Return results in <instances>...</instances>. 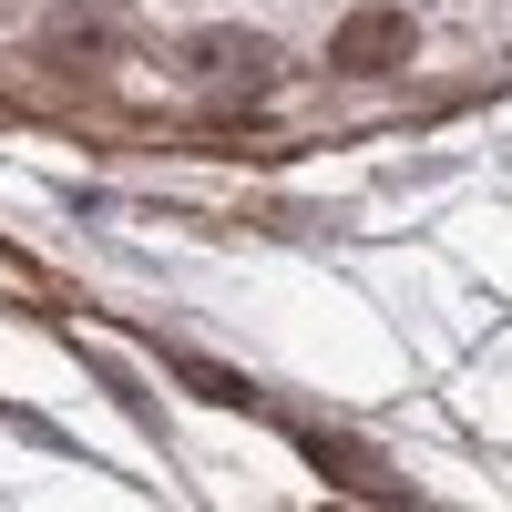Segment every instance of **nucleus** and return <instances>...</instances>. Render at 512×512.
<instances>
[{
	"label": "nucleus",
	"mask_w": 512,
	"mask_h": 512,
	"mask_svg": "<svg viewBox=\"0 0 512 512\" xmlns=\"http://www.w3.org/2000/svg\"><path fill=\"white\" fill-rule=\"evenodd\" d=\"M175 72L195 82V93H267V82H277V41L216 21V31H185L175 41Z\"/></svg>",
	"instance_id": "f257e3e1"
},
{
	"label": "nucleus",
	"mask_w": 512,
	"mask_h": 512,
	"mask_svg": "<svg viewBox=\"0 0 512 512\" xmlns=\"http://www.w3.org/2000/svg\"><path fill=\"white\" fill-rule=\"evenodd\" d=\"M410 41H420L410 11H349V21L328 31V62L338 72H390V62H410Z\"/></svg>",
	"instance_id": "f03ea898"
},
{
	"label": "nucleus",
	"mask_w": 512,
	"mask_h": 512,
	"mask_svg": "<svg viewBox=\"0 0 512 512\" xmlns=\"http://www.w3.org/2000/svg\"><path fill=\"white\" fill-rule=\"evenodd\" d=\"M41 41H52L62 72H72V52H113V41H123V0H72V11H52Z\"/></svg>",
	"instance_id": "7ed1b4c3"
},
{
	"label": "nucleus",
	"mask_w": 512,
	"mask_h": 512,
	"mask_svg": "<svg viewBox=\"0 0 512 512\" xmlns=\"http://www.w3.org/2000/svg\"><path fill=\"white\" fill-rule=\"evenodd\" d=\"M21 11H31V0H0V21H21Z\"/></svg>",
	"instance_id": "20e7f679"
}]
</instances>
